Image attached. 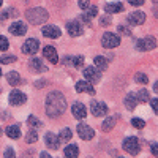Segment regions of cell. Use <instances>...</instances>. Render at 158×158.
Instances as JSON below:
<instances>
[{
    "label": "cell",
    "mask_w": 158,
    "mask_h": 158,
    "mask_svg": "<svg viewBox=\"0 0 158 158\" xmlns=\"http://www.w3.org/2000/svg\"><path fill=\"white\" fill-rule=\"evenodd\" d=\"M6 49H8V40L3 35H0V51H6Z\"/></svg>",
    "instance_id": "e575fe53"
},
{
    "label": "cell",
    "mask_w": 158,
    "mask_h": 158,
    "mask_svg": "<svg viewBox=\"0 0 158 158\" xmlns=\"http://www.w3.org/2000/svg\"><path fill=\"white\" fill-rule=\"evenodd\" d=\"M104 11H106L108 15H112V13H122L123 11V3L122 2L108 3V5H104Z\"/></svg>",
    "instance_id": "44dd1931"
},
{
    "label": "cell",
    "mask_w": 158,
    "mask_h": 158,
    "mask_svg": "<svg viewBox=\"0 0 158 158\" xmlns=\"http://www.w3.org/2000/svg\"><path fill=\"white\" fill-rule=\"evenodd\" d=\"M131 125H133L135 128H138V130H142L144 127H146V122L142 120V118H133V120H131Z\"/></svg>",
    "instance_id": "d6a6232c"
},
{
    "label": "cell",
    "mask_w": 158,
    "mask_h": 158,
    "mask_svg": "<svg viewBox=\"0 0 158 158\" xmlns=\"http://www.w3.org/2000/svg\"><path fill=\"white\" fill-rule=\"evenodd\" d=\"M84 76H85V81L90 82V84H97V82H100V79H101V74H100V71L95 67H87L84 70Z\"/></svg>",
    "instance_id": "ba28073f"
},
{
    "label": "cell",
    "mask_w": 158,
    "mask_h": 158,
    "mask_svg": "<svg viewBox=\"0 0 158 158\" xmlns=\"http://www.w3.org/2000/svg\"><path fill=\"white\" fill-rule=\"evenodd\" d=\"M25 32H27V25H25L24 22H13L11 25H10V33H13V35H16V36H22Z\"/></svg>",
    "instance_id": "4fadbf2b"
},
{
    "label": "cell",
    "mask_w": 158,
    "mask_h": 158,
    "mask_svg": "<svg viewBox=\"0 0 158 158\" xmlns=\"http://www.w3.org/2000/svg\"><path fill=\"white\" fill-rule=\"evenodd\" d=\"M79 8H82V10H87L90 6V0H79Z\"/></svg>",
    "instance_id": "8d00e7d4"
},
{
    "label": "cell",
    "mask_w": 158,
    "mask_h": 158,
    "mask_svg": "<svg viewBox=\"0 0 158 158\" xmlns=\"http://www.w3.org/2000/svg\"><path fill=\"white\" fill-rule=\"evenodd\" d=\"M67 109V100L60 92H51L46 97V114L51 118H56Z\"/></svg>",
    "instance_id": "6da1fadb"
},
{
    "label": "cell",
    "mask_w": 158,
    "mask_h": 158,
    "mask_svg": "<svg viewBox=\"0 0 158 158\" xmlns=\"http://www.w3.org/2000/svg\"><path fill=\"white\" fill-rule=\"evenodd\" d=\"M38 48H40V41H38V40L29 38L27 41L22 44V52H24V54H27V56H33V54H36Z\"/></svg>",
    "instance_id": "52a82bcc"
},
{
    "label": "cell",
    "mask_w": 158,
    "mask_h": 158,
    "mask_svg": "<svg viewBox=\"0 0 158 158\" xmlns=\"http://www.w3.org/2000/svg\"><path fill=\"white\" fill-rule=\"evenodd\" d=\"M29 123H30L32 127H36V128H38V127H41V122H40L35 115H30V117H29Z\"/></svg>",
    "instance_id": "d590c367"
},
{
    "label": "cell",
    "mask_w": 158,
    "mask_h": 158,
    "mask_svg": "<svg viewBox=\"0 0 158 158\" xmlns=\"http://www.w3.org/2000/svg\"><path fill=\"white\" fill-rule=\"evenodd\" d=\"M6 135L10 139H19L21 138V130L18 125H11V127H6Z\"/></svg>",
    "instance_id": "cb8c5ba5"
},
{
    "label": "cell",
    "mask_w": 158,
    "mask_h": 158,
    "mask_svg": "<svg viewBox=\"0 0 158 158\" xmlns=\"http://www.w3.org/2000/svg\"><path fill=\"white\" fill-rule=\"evenodd\" d=\"M138 51H152L156 48V40L153 36H146V38H141L135 43Z\"/></svg>",
    "instance_id": "277c9868"
},
{
    "label": "cell",
    "mask_w": 158,
    "mask_h": 158,
    "mask_svg": "<svg viewBox=\"0 0 158 158\" xmlns=\"http://www.w3.org/2000/svg\"><path fill=\"white\" fill-rule=\"evenodd\" d=\"M2 3H3V0H0V6H2Z\"/></svg>",
    "instance_id": "7dc6e473"
},
{
    "label": "cell",
    "mask_w": 158,
    "mask_h": 158,
    "mask_svg": "<svg viewBox=\"0 0 158 158\" xmlns=\"http://www.w3.org/2000/svg\"><path fill=\"white\" fill-rule=\"evenodd\" d=\"M150 104H152V109L158 114V98H153V100H150Z\"/></svg>",
    "instance_id": "ab89813d"
},
{
    "label": "cell",
    "mask_w": 158,
    "mask_h": 158,
    "mask_svg": "<svg viewBox=\"0 0 158 158\" xmlns=\"http://www.w3.org/2000/svg\"><path fill=\"white\" fill-rule=\"evenodd\" d=\"M153 90H155V92H156V94H158V81L155 82V85H153Z\"/></svg>",
    "instance_id": "bcb514c9"
},
{
    "label": "cell",
    "mask_w": 158,
    "mask_h": 158,
    "mask_svg": "<svg viewBox=\"0 0 158 158\" xmlns=\"http://www.w3.org/2000/svg\"><path fill=\"white\" fill-rule=\"evenodd\" d=\"M67 30H68V33L71 36H79V35H82V32H84L82 25L79 24L77 21H70L67 24Z\"/></svg>",
    "instance_id": "7c38bea8"
},
{
    "label": "cell",
    "mask_w": 158,
    "mask_h": 158,
    "mask_svg": "<svg viewBox=\"0 0 158 158\" xmlns=\"http://www.w3.org/2000/svg\"><path fill=\"white\" fill-rule=\"evenodd\" d=\"M125 106H127V109H130V111H133L135 108H136V95H133V94H128L127 97H125Z\"/></svg>",
    "instance_id": "4316f807"
},
{
    "label": "cell",
    "mask_w": 158,
    "mask_h": 158,
    "mask_svg": "<svg viewBox=\"0 0 158 158\" xmlns=\"http://www.w3.org/2000/svg\"><path fill=\"white\" fill-rule=\"evenodd\" d=\"M94 63H95V68H98V70H106L108 68V60L104 57H101V56L95 57Z\"/></svg>",
    "instance_id": "f1b7e54d"
},
{
    "label": "cell",
    "mask_w": 158,
    "mask_h": 158,
    "mask_svg": "<svg viewBox=\"0 0 158 158\" xmlns=\"http://www.w3.org/2000/svg\"><path fill=\"white\" fill-rule=\"evenodd\" d=\"M90 111H92V114H94L95 117H103V115L108 114V106L103 101H92Z\"/></svg>",
    "instance_id": "9c48e42d"
},
{
    "label": "cell",
    "mask_w": 158,
    "mask_h": 158,
    "mask_svg": "<svg viewBox=\"0 0 158 158\" xmlns=\"http://www.w3.org/2000/svg\"><path fill=\"white\" fill-rule=\"evenodd\" d=\"M150 152H152L153 156H158V144H156V142L150 144Z\"/></svg>",
    "instance_id": "74e56055"
},
{
    "label": "cell",
    "mask_w": 158,
    "mask_h": 158,
    "mask_svg": "<svg viewBox=\"0 0 158 158\" xmlns=\"http://www.w3.org/2000/svg\"><path fill=\"white\" fill-rule=\"evenodd\" d=\"M0 76H2V70H0Z\"/></svg>",
    "instance_id": "c3c4849f"
},
{
    "label": "cell",
    "mask_w": 158,
    "mask_h": 158,
    "mask_svg": "<svg viewBox=\"0 0 158 158\" xmlns=\"http://www.w3.org/2000/svg\"><path fill=\"white\" fill-rule=\"evenodd\" d=\"M108 22H109V21H108V18H103V19H101V24H103V25H106Z\"/></svg>",
    "instance_id": "f6af8a7d"
},
{
    "label": "cell",
    "mask_w": 158,
    "mask_h": 158,
    "mask_svg": "<svg viewBox=\"0 0 158 158\" xmlns=\"http://www.w3.org/2000/svg\"><path fill=\"white\" fill-rule=\"evenodd\" d=\"M41 33L44 36H48V38H59L62 35V32H60V29L57 27V25H44Z\"/></svg>",
    "instance_id": "5bb4252c"
},
{
    "label": "cell",
    "mask_w": 158,
    "mask_h": 158,
    "mask_svg": "<svg viewBox=\"0 0 158 158\" xmlns=\"http://www.w3.org/2000/svg\"><path fill=\"white\" fill-rule=\"evenodd\" d=\"M153 15H155V18L158 19V3H155V6H153Z\"/></svg>",
    "instance_id": "7bdbcfd3"
},
{
    "label": "cell",
    "mask_w": 158,
    "mask_h": 158,
    "mask_svg": "<svg viewBox=\"0 0 158 158\" xmlns=\"http://www.w3.org/2000/svg\"><path fill=\"white\" fill-rule=\"evenodd\" d=\"M118 158H123V156H118Z\"/></svg>",
    "instance_id": "f907efd6"
},
{
    "label": "cell",
    "mask_w": 158,
    "mask_h": 158,
    "mask_svg": "<svg viewBox=\"0 0 158 158\" xmlns=\"http://www.w3.org/2000/svg\"><path fill=\"white\" fill-rule=\"evenodd\" d=\"M128 22L133 24V25H141L146 22V13L144 11H135V13H130L128 15Z\"/></svg>",
    "instance_id": "8fae6325"
},
{
    "label": "cell",
    "mask_w": 158,
    "mask_h": 158,
    "mask_svg": "<svg viewBox=\"0 0 158 158\" xmlns=\"http://www.w3.org/2000/svg\"><path fill=\"white\" fill-rule=\"evenodd\" d=\"M6 79H8V84L13 85V87H18V85L22 84V77L19 76L18 71H10V73L6 74Z\"/></svg>",
    "instance_id": "d6986e66"
},
{
    "label": "cell",
    "mask_w": 158,
    "mask_h": 158,
    "mask_svg": "<svg viewBox=\"0 0 158 158\" xmlns=\"http://www.w3.org/2000/svg\"><path fill=\"white\" fill-rule=\"evenodd\" d=\"M128 2L133 5V6H141V5H144V2H146V0H128Z\"/></svg>",
    "instance_id": "60d3db41"
},
{
    "label": "cell",
    "mask_w": 158,
    "mask_h": 158,
    "mask_svg": "<svg viewBox=\"0 0 158 158\" xmlns=\"http://www.w3.org/2000/svg\"><path fill=\"white\" fill-rule=\"evenodd\" d=\"M40 158H52V156H51V155H49L48 152H43L41 155H40Z\"/></svg>",
    "instance_id": "ee69618b"
},
{
    "label": "cell",
    "mask_w": 158,
    "mask_h": 158,
    "mask_svg": "<svg viewBox=\"0 0 158 158\" xmlns=\"http://www.w3.org/2000/svg\"><path fill=\"white\" fill-rule=\"evenodd\" d=\"M79 155V147L76 144H70V146L65 147V156L67 158H77Z\"/></svg>",
    "instance_id": "603a6c76"
},
{
    "label": "cell",
    "mask_w": 158,
    "mask_h": 158,
    "mask_svg": "<svg viewBox=\"0 0 158 158\" xmlns=\"http://www.w3.org/2000/svg\"><path fill=\"white\" fill-rule=\"evenodd\" d=\"M115 122H117V117H108L106 120L103 122L101 130H103V131H109V130H112L114 125H115Z\"/></svg>",
    "instance_id": "83f0119b"
},
{
    "label": "cell",
    "mask_w": 158,
    "mask_h": 158,
    "mask_svg": "<svg viewBox=\"0 0 158 158\" xmlns=\"http://www.w3.org/2000/svg\"><path fill=\"white\" fill-rule=\"evenodd\" d=\"M29 63H30V68H32L33 71H36V73H43V71H46V65L43 63V60H41V59L33 57Z\"/></svg>",
    "instance_id": "ffe728a7"
},
{
    "label": "cell",
    "mask_w": 158,
    "mask_h": 158,
    "mask_svg": "<svg viewBox=\"0 0 158 158\" xmlns=\"http://www.w3.org/2000/svg\"><path fill=\"white\" fill-rule=\"evenodd\" d=\"M101 44L106 48V49L117 48L118 44H120V38H118V35H115V33L106 32V33L103 35V38H101Z\"/></svg>",
    "instance_id": "3957f363"
},
{
    "label": "cell",
    "mask_w": 158,
    "mask_h": 158,
    "mask_svg": "<svg viewBox=\"0 0 158 158\" xmlns=\"http://www.w3.org/2000/svg\"><path fill=\"white\" fill-rule=\"evenodd\" d=\"M36 139H38V135H36V131H35V130H30L29 133L25 135V142H29V144L36 142Z\"/></svg>",
    "instance_id": "4dcf8cb0"
},
{
    "label": "cell",
    "mask_w": 158,
    "mask_h": 158,
    "mask_svg": "<svg viewBox=\"0 0 158 158\" xmlns=\"http://www.w3.org/2000/svg\"><path fill=\"white\" fill-rule=\"evenodd\" d=\"M136 100L141 101V103H147L149 101V92L146 89H141L138 94H136Z\"/></svg>",
    "instance_id": "f546056e"
},
{
    "label": "cell",
    "mask_w": 158,
    "mask_h": 158,
    "mask_svg": "<svg viewBox=\"0 0 158 158\" xmlns=\"http://www.w3.org/2000/svg\"><path fill=\"white\" fill-rule=\"evenodd\" d=\"M97 15H98V8H97V6H89V10H85V13H84L81 18H82V21L90 22V19L95 18Z\"/></svg>",
    "instance_id": "d4e9b609"
},
{
    "label": "cell",
    "mask_w": 158,
    "mask_h": 158,
    "mask_svg": "<svg viewBox=\"0 0 158 158\" xmlns=\"http://www.w3.org/2000/svg\"><path fill=\"white\" fill-rule=\"evenodd\" d=\"M3 156H5V158H16L15 150H13V149H6V150H5V153H3Z\"/></svg>",
    "instance_id": "f35d334b"
},
{
    "label": "cell",
    "mask_w": 158,
    "mask_h": 158,
    "mask_svg": "<svg viewBox=\"0 0 158 158\" xmlns=\"http://www.w3.org/2000/svg\"><path fill=\"white\" fill-rule=\"evenodd\" d=\"M77 135L81 136L84 141H89V139H92L95 136V131L92 130L89 125H85V123H79L77 125Z\"/></svg>",
    "instance_id": "30bf717a"
},
{
    "label": "cell",
    "mask_w": 158,
    "mask_h": 158,
    "mask_svg": "<svg viewBox=\"0 0 158 158\" xmlns=\"http://www.w3.org/2000/svg\"><path fill=\"white\" fill-rule=\"evenodd\" d=\"M25 18H27L29 22L38 25V24H44L48 21L49 15H48V11L44 8H30V10H27V13H25Z\"/></svg>",
    "instance_id": "7a4b0ae2"
},
{
    "label": "cell",
    "mask_w": 158,
    "mask_h": 158,
    "mask_svg": "<svg viewBox=\"0 0 158 158\" xmlns=\"http://www.w3.org/2000/svg\"><path fill=\"white\" fill-rule=\"evenodd\" d=\"M71 112H73V115L76 117V118H84L85 115H87V108L84 106L82 103H74L73 106H71Z\"/></svg>",
    "instance_id": "9a60e30c"
},
{
    "label": "cell",
    "mask_w": 158,
    "mask_h": 158,
    "mask_svg": "<svg viewBox=\"0 0 158 158\" xmlns=\"http://www.w3.org/2000/svg\"><path fill=\"white\" fill-rule=\"evenodd\" d=\"M44 142H46V146L49 147V149H52V150H57L59 149V138L54 135V133H46V136H44Z\"/></svg>",
    "instance_id": "ac0fdd59"
},
{
    "label": "cell",
    "mask_w": 158,
    "mask_h": 158,
    "mask_svg": "<svg viewBox=\"0 0 158 158\" xmlns=\"http://www.w3.org/2000/svg\"><path fill=\"white\" fill-rule=\"evenodd\" d=\"M13 62H16V56H3L0 59V63H5V65L13 63Z\"/></svg>",
    "instance_id": "836d02e7"
},
{
    "label": "cell",
    "mask_w": 158,
    "mask_h": 158,
    "mask_svg": "<svg viewBox=\"0 0 158 158\" xmlns=\"http://www.w3.org/2000/svg\"><path fill=\"white\" fill-rule=\"evenodd\" d=\"M76 92H79V94L87 92V94L94 95L95 94V89H94V85H92L90 82H87V81H79V82H76Z\"/></svg>",
    "instance_id": "e0dca14e"
},
{
    "label": "cell",
    "mask_w": 158,
    "mask_h": 158,
    "mask_svg": "<svg viewBox=\"0 0 158 158\" xmlns=\"http://www.w3.org/2000/svg\"><path fill=\"white\" fill-rule=\"evenodd\" d=\"M123 149H125L128 153H131V155H138L139 150H141V146H139L138 138H135V136L127 138V139L123 141Z\"/></svg>",
    "instance_id": "5b68a950"
},
{
    "label": "cell",
    "mask_w": 158,
    "mask_h": 158,
    "mask_svg": "<svg viewBox=\"0 0 158 158\" xmlns=\"http://www.w3.org/2000/svg\"><path fill=\"white\" fill-rule=\"evenodd\" d=\"M0 135H2V130H0Z\"/></svg>",
    "instance_id": "681fc988"
},
{
    "label": "cell",
    "mask_w": 158,
    "mask_h": 158,
    "mask_svg": "<svg viewBox=\"0 0 158 158\" xmlns=\"http://www.w3.org/2000/svg\"><path fill=\"white\" fill-rule=\"evenodd\" d=\"M118 30H120L122 33H125V35H130V30L125 27V25H118Z\"/></svg>",
    "instance_id": "b9f144b4"
},
{
    "label": "cell",
    "mask_w": 158,
    "mask_h": 158,
    "mask_svg": "<svg viewBox=\"0 0 158 158\" xmlns=\"http://www.w3.org/2000/svg\"><path fill=\"white\" fill-rule=\"evenodd\" d=\"M8 100H10V104H13V106H21V104H24L25 101H27V95L22 94L21 90L15 89V90L10 94Z\"/></svg>",
    "instance_id": "8992f818"
},
{
    "label": "cell",
    "mask_w": 158,
    "mask_h": 158,
    "mask_svg": "<svg viewBox=\"0 0 158 158\" xmlns=\"http://www.w3.org/2000/svg\"><path fill=\"white\" fill-rule=\"evenodd\" d=\"M43 56H44L51 63H57V62H59L57 51H56V48H52V46H46V48L43 49Z\"/></svg>",
    "instance_id": "2e32d148"
},
{
    "label": "cell",
    "mask_w": 158,
    "mask_h": 158,
    "mask_svg": "<svg viewBox=\"0 0 158 158\" xmlns=\"http://www.w3.org/2000/svg\"><path fill=\"white\" fill-rule=\"evenodd\" d=\"M63 62L67 65H71V67H74V68H81L82 63H84V57H81V56H77V57H67Z\"/></svg>",
    "instance_id": "7402d4cb"
},
{
    "label": "cell",
    "mask_w": 158,
    "mask_h": 158,
    "mask_svg": "<svg viewBox=\"0 0 158 158\" xmlns=\"http://www.w3.org/2000/svg\"><path fill=\"white\" fill-rule=\"evenodd\" d=\"M57 138H59V142H70V139L73 138V133L70 128H63V130H60Z\"/></svg>",
    "instance_id": "484cf974"
},
{
    "label": "cell",
    "mask_w": 158,
    "mask_h": 158,
    "mask_svg": "<svg viewBox=\"0 0 158 158\" xmlns=\"http://www.w3.org/2000/svg\"><path fill=\"white\" fill-rule=\"evenodd\" d=\"M135 81H136V82H139V84H147V82H149V77H147L146 74H144V73H136Z\"/></svg>",
    "instance_id": "1f68e13d"
}]
</instances>
